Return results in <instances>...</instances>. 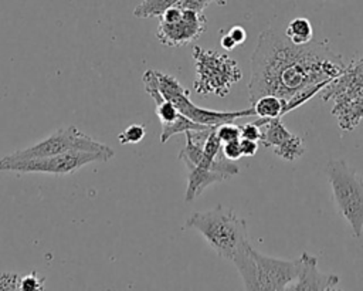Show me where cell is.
I'll use <instances>...</instances> for the list:
<instances>
[{"label": "cell", "instance_id": "cell-1", "mask_svg": "<svg viewBox=\"0 0 363 291\" xmlns=\"http://www.w3.org/2000/svg\"><path fill=\"white\" fill-rule=\"evenodd\" d=\"M345 67L328 40L294 44L286 35L267 28L259 33L251 55L250 102L262 95H277L284 99V114H288L319 94Z\"/></svg>", "mask_w": 363, "mask_h": 291}, {"label": "cell", "instance_id": "cell-2", "mask_svg": "<svg viewBox=\"0 0 363 291\" xmlns=\"http://www.w3.org/2000/svg\"><path fill=\"white\" fill-rule=\"evenodd\" d=\"M186 226L197 230L220 257L231 263L251 244L245 220L221 204L193 213Z\"/></svg>", "mask_w": 363, "mask_h": 291}, {"label": "cell", "instance_id": "cell-3", "mask_svg": "<svg viewBox=\"0 0 363 291\" xmlns=\"http://www.w3.org/2000/svg\"><path fill=\"white\" fill-rule=\"evenodd\" d=\"M245 290L291 291L299 273L298 260H281L257 251L251 244L233 261Z\"/></svg>", "mask_w": 363, "mask_h": 291}, {"label": "cell", "instance_id": "cell-4", "mask_svg": "<svg viewBox=\"0 0 363 291\" xmlns=\"http://www.w3.org/2000/svg\"><path fill=\"white\" fill-rule=\"evenodd\" d=\"M319 97L333 101L332 115L342 131H353L363 119V58L346 64L340 75L322 88Z\"/></svg>", "mask_w": 363, "mask_h": 291}, {"label": "cell", "instance_id": "cell-5", "mask_svg": "<svg viewBox=\"0 0 363 291\" xmlns=\"http://www.w3.org/2000/svg\"><path fill=\"white\" fill-rule=\"evenodd\" d=\"M328 180L339 213L352 229L353 237L363 234V177L343 159H332L326 166Z\"/></svg>", "mask_w": 363, "mask_h": 291}, {"label": "cell", "instance_id": "cell-6", "mask_svg": "<svg viewBox=\"0 0 363 291\" xmlns=\"http://www.w3.org/2000/svg\"><path fill=\"white\" fill-rule=\"evenodd\" d=\"M193 60L196 65L193 89L200 95L227 97L233 85L242 78L241 68L228 54L194 45Z\"/></svg>", "mask_w": 363, "mask_h": 291}, {"label": "cell", "instance_id": "cell-7", "mask_svg": "<svg viewBox=\"0 0 363 291\" xmlns=\"http://www.w3.org/2000/svg\"><path fill=\"white\" fill-rule=\"evenodd\" d=\"M113 158V152H89L69 150L52 156L35 159H0V170H11L18 173H47L65 176L72 175L81 168L94 162H106Z\"/></svg>", "mask_w": 363, "mask_h": 291}, {"label": "cell", "instance_id": "cell-8", "mask_svg": "<svg viewBox=\"0 0 363 291\" xmlns=\"http://www.w3.org/2000/svg\"><path fill=\"white\" fill-rule=\"evenodd\" d=\"M157 87L164 98L172 101L180 114H183L190 121L206 125V126H217L225 122H234L240 118L255 116V111L252 106L238 111H214L197 106L189 97V89H186L173 75L156 71Z\"/></svg>", "mask_w": 363, "mask_h": 291}, {"label": "cell", "instance_id": "cell-9", "mask_svg": "<svg viewBox=\"0 0 363 291\" xmlns=\"http://www.w3.org/2000/svg\"><path fill=\"white\" fill-rule=\"evenodd\" d=\"M69 150H89V152H113L105 143H101L91 138L89 135L81 132L77 126H67L60 128L52 132L45 139L40 141L38 143L14 150L13 153L7 155L9 159H35V158H45L52 156Z\"/></svg>", "mask_w": 363, "mask_h": 291}, {"label": "cell", "instance_id": "cell-10", "mask_svg": "<svg viewBox=\"0 0 363 291\" xmlns=\"http://www.w3.org/2000/svg\"><path fill=\"white\" fill-rule=\"evenodd\" d=\"M207 28L203 11L172 6L159 16L157 40L167 47H183L199 38Z\"/></svg>", "mask_w": 363, "mask_h": 291}, {"label": "cell", "instance_id": "cell-11", "mask_svg": "<svg viewBox=\"0 0 363 291\" xmlns=\"http://www.w3.org/2000/svg\"><path fill=\"white\" fill-rule=\"evenodd\" d=\"M145 91L156 104V115L160 121V143H166L173 135L184 133L190 129H201L206 125L196 123L179 112L176 105L164 98L157 87L156 70H147L142 75Z\"/></svg>", "mask_w": 363, "mask_h": 291}, {"label": "cell", "instance_id": "cell-12", "mask_svg": "<svg viewBox=\"0 0 363 291\" xmlns=\"http://www.w3.org/2000/svg\"><path fill=\"white\" fill-rule=\"evenodd\" d=\"M254 122L261 128L259 142L265 148H272L281 159L294 162L305 153L302 138L288 131L281 118H259Z\"/></svg>", "mask_w": 363, "mask_h": 291}, {"label": "cell", "instance_id": "cell-13", "mask_svg": "<svg viewBox=\"0 0 363 291\" xmlns=\"http://www.w3.org/2000/svg\"><path fill=\"white\" fill-rule=\"evenodd\" d=\"M299 273L291 291H328L337 288L340 277L330 273H322L318 268V257L311 253H302L299 257Z\"/></svg>", "mask_w": 363, "mask_h": 291}, {"label": "cell", "instance_id": "cell-14", "mask_svg": "<svg viewBox=\"0 0 363 291\" xmlns=\"http://www.w3.org/2000/svg\"><path fill=\"white\" fill-rule=\"evenodd\" d=\"M187 189L184 199L186 202H193L197 196H200L206 187L213 183L225 180L223 175L211 170H204L194 166H187Z\"/></svg>", "mask_w": 363, "mask_h": 291}, {"label": "cell", "instance_id": "cell-15", "mask_svg": "<svg viewBox=\"0 0 363 291\" xmlns=\"http://www.w3.org/2000/svg\"><path fill=\"white\" fill-rule=\"evenodd\" d=\"M251 106L255 111V116L258 118H281L284 114L285 102L277 95H262L255 99Z\"/></svg>", "mask_w": 363, "mask_h": 291}, {"label": "cell", "instance_id": "cell-16", "mask_svg": "<svg viewBox=\"0 0 363 291\" xmlns=\"http://www.w3.org/2000/svg\"><path fill=\"white\" fill-rule=\"evenodd\" d=\"M285 35L294 44H306L313 40V28L308 18L295 17L288 23Z\"/></svg>", "mask_w": 363, "mask_h": 291}, {"label": "cell", "instance_id": "cell-17", "mask_svg": "<svg viewBox=\"0 0 363 291\" xmlns=\"http://www.w3.org/2000/svg\"><path fill=\"white\" fill-rule=\"evenodd\" d=\"M146 135V128L145 125H139V123H133L130 126H128L122 133L118 135V139L122 145L126 143H139Z\"/></svg>", "mask_w": 363, "mask_h": 291}, {"label": "cell", "instance_id": "cell-18", "mask_svg": "<svg viewBox=\"0 0 363 291\" xmlns=\"http://www.w3.org/2000/svg\"><path fill=\"white\" fill-rule=\"evenodd\" d=\"M216 132H217V136L220 138L221 143L241 139V128L233 122H225V123L217 125Z\"/></svg>", "mask_w": 363, "mask_h": 291}, {"label": "cell", "instance_id": "cell-19", "mask_svg": "<svg viewBox=\"0 0 363 291\" xmlns=\"http://www.w3.org/2000/svg\"><path fill=\"white\" fill-rule=\"evenodd\" d=\"M44 277H40L37 271L26 274L20 278V290L21 291H38L44 290Z\"/></svg>", "mask_w": 363, "mask_h": 291}, {"label": "cell", "instance_id": "cell-20", "mask_svg": "<svg viewBox=\"0 0 363 291\" xmlns=\"http://www.w3.org/2000/svg\"><path fill=\"white\" fill-rule=\"evenodd\" d=\"M21 275L13 273H0V290H20Z\"/></svg>", "mask_w": 363, "mask_h": 291}, {"label": "cell", "instance_id": "cell-21", "mask_svg": "<svg viewBox=\"0 0 363 291\" xmlns=\"http://www.w3.org/2000/svg\"><path fill=\"white\" fill-rule=\"evenodd\" d=\"M241 128V138L259 142L261 139V128L255 122H248L240 126Z\"/></svg>", "mask_w": 363, "mask_h": 291}, {"label": "cell", "instance_id": "cell-22", "mask_svg": "<svg viewBox=\"0 0 363 291\" xmlns=\"http://www.w3.org/2000/svg\"><path fill=\"white\" fill-rule=\"evenodd\" d=\"M223 153H224V156L227 159L234 160V162L238 160L240 158H242V152H241V146H240V139L223 143Z\"/></svg>", "mask_w": 363, "mask_h": 291}, {"label": "cell", "instance_id": "cell-23", "mask_svg": "<svg viewBox=\"0 0 363 291\" xmlns=\"http://www.w3.org/2000/svg\"><path fill=\"white\" fill-rule=\"evenodd\" d=\"M240 146H241V152L242 156H254L258 150V142L255 141H250V139H240Z\"/></svg>", "mask_w": 363, "mask_h": 291}, {"label": "cell", "instance_id": "cell-24", "mask_svg": "<svg viewBox=\"0 0 363 291\" xmlns=\"http://www.w3.org/2000/svg\"><path fill=\"white\" fill-rule=\"evenodd\" d=\"M228 34L231 35V38L235 41L237 45L242 44V43L245 41V38H247V33H245L244 27H241V26H234V27H231V28L228 30Z\"/></svg>", "mask_w": 363, "mask_h": 291}, {"label": "cell", "instance_id": "cell-25", "mask_svg": "<svg viewBox=\"0 0 363 291\" xmlns=\"http://www.w3.org/2000/svg\"><path fill=\"white\" fill-rule=\"evenodd\" d=\"M220 44H221L223 50H225V51H231L233 48H235V47H237L235 41L231 38V35H230L228 33H225V34H223V35H221Z\"/></svg>", "mask_w": 363, "mask_h": 291}]
</instances>
